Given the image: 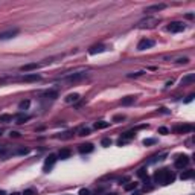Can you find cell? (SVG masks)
<instances>
[{
    "label": "cell",
    "instance_id": "obj_1",
    "mask_svg": "<svg viewBox=\"0 0 195 195\" xmlns=\"http://www.w3.org/2000/svg\"><path fill=\"white\" fill-rule=\"evenodd\" d=\"M154 180H156V183H159V184H162V186H166V184L174 183L175 175H174V172H172L171 169L163 168V169L156 171V174H154Z\"/></svg>",
    "mask_w": 195,
    "mask_h": 195
},
{
    "label": "cell",
    "instance_id": "obj_2",
    "mask_svg": "<svg viewBox=\"0 0 195 195\" xmlns=\"http://www.w3.org/2000/svg\"><path fill=\"white\" fill-rule=\"evenodd\" d=\"M156 24H159V20H157V18L146 17L137 23V28H140V29H145V28H154Z\"/></svg>",
    "mask_w": 195,
    "mask_h": 195
},
{
    "label": "cell",
    "instance_id": "obj_3",
    "mask_svg": "<svg viewBox=\"0 0 195 195\" xmlns=\"http://www.w3.org/2000/svg\"><path fill=\"white\" fill-rule=\"evenodd\" d=\"M56 156L55 154H49L46 160H44V166H43V169H44V172H49L51 169H52L53 166H55V163H56Z\"/></svg>",
    "mask_w": 195,
    "mask_h": 195
},
{
    "label": "cell",
    "instance_id": "obj_4",
    "mask_svg": "<svg viewBox=\"0 0 195 195\" xmlns=\"http://www.w3.org/2000/svg\"><path fill=\"white\" fill-rule=\"evenodd\" d=\"M188 165H189V157H188V156H184V154L177 156L175 163H174V166H175L177 169H183V168H186Z\"/></svg>",
    "mask_w": 195,
    "mask_h": 195
},
{
    "label": "cell",
    "instance_id": "obj_5",
    "mask_svg": "<svg viewBox=\"0 0 195 195\" xmlns=\"http://www.w3.org/2000/svg\"><path fill=\"white\" fill-rule=\"evenodd\" d=\"M184 28H186V26H184L181 21H172V23H169V24H168V28H166V29H168L169 32H172V34H177V32L184 31Z\"/></svg>",
    "mask_w": 195,
    "mask_h": 195
},
{
    "label": "cell",
    "instance_id": "obj_6",
    "mask_svg": "<svg viewBox=\"0 0 195 195\" xmlns=\"http://www.w3.org/2000/svg\"><path fill=\"white\" fill-rule=\"evenodd\" d=\"M156 44V41L154 40H149V38H143L139 41V44H137V51H146V49H149V47H153Z\"/></svg>",
    "mask_w": 195,
    "mask_h": 195
},
{
    "label": "cell",
    "instance_id": "obj_7",
    "mask_svg": "<svg viewBox=\"0 0 195 195\" xmlns=\"http://www.w3.org/2000/svg\"><path fill=\"white\" fill-rule=\"evenodd\" d=\"M86 76H87V72H78V73L69 75V76L66 78V81H69V82H76V81H81V79H84Z\"/></svg>",
    "mask_w": 195,
    "mask_h": 195
},
{
    "label": "cell",
    "instance_id": "obj_8",
    "mask_svg": "<svg viewBox=\"0 0 195 195\" xmlns=\"http://www.w3.org/2000/svg\"><path fill=\"white\" fill-rule=\"evenodd\" d=\"M40 79H41V76L37 73H28L20 78V81H24V82H34V81H40Z\"/></svg>",
    "mask_w": 195,
    "mask_h": 195
},
{
    "label": "cell",
    "instance_id": "obj_9",
    "mask_svg": "<svg viewBox=\"0 0 195 195\" xmlns=\"http://www.w3.org/2000/svg\"><path fill=\"white\" fill-rule=\"evenodd\" d=\"M134 131H126V133H124L122 134V137L117 140V145H124L125 142H128V140H131V139H134Z\"/></svg>",
    "mask_w": 195,
    "mask_h": 195
},
{
    "label": "cell",
    "instance_id": "obj_10",
    "mask_svg": "<svg viewBox=\"0 0 195 195\" xmlns=\"http://www.w3.org/2000/svg\"><path fill=\"white\" fill-rule=\"evenodd\" d=\"M18 34V29H9V31H6V32H2L0 34V40H9V38H14V37Z\"/></svg>",
    "mask_w": 195,
    "mask_h": 195
},
{
    "label": "cell",
    "instance_id": "obj_11",
    "mask_svg": "<svg viewBox=\"0 0 195 195\" xmlns=\"http://www.w3.org/2000/svg\"><path fill=\"white\" fill-rule=\"evenodd\" d=\"M166 8L165 3H157V5H151L145 9V12H159V11H163Z\"/></svg>",
    "mask_w": 195,
    "mask_h": 195
},
{
    "label": "cell",
    "instance_id": "obj_12",
    "mask_svg": "<svg viewBox=\"0 0 195 195\" xmlns=\"http://www.w3.org/2000/svg\"><path fill=\"white\" fill-rule=\"evenodd\" d=\"M79 153L81 154H89V153H91L93 149H95V146L91 145V143H82V145H79Z\"/></svg>",
    "mask_w": 195,
    "mask_h": 195
},
{
    "label": "cell",
    "instance_id": "obj_13",
    "mask_svg": "<svg viewBox=\"0 0 195 195\" xmlns=\"http://www.w3.org/2000/svg\"><path fill=\"white\" fill-rule=\"evenodd\" d=\"M107 47L104 44H98V46H93V47H90L89 53L90 55H96V53H101V52H105Z\"/></svg>",
    "mask_w": 195,
    "mask_h": 195
},
{
    "label": "cell",
    "instance_id": "obj_14",
    "mask_svg": "<svg viewBox=\"0 0 195 195\" xmlns=\"http://www.w3.org/2000/svg\"><path fill=\"white\" fill-rule=\"evenodd\" d=\"M40 67V64H37V63H29V64H24V66H21L20 67V70L21 72H29V70H35Z\"/></svg>",
    "mask_w": 195,
    "mask_h": 195
},
{
    "label": "cell",
    "instance_id": "obj_15",
    "mask_svg": "<svg viewBox=\"0 0 195 195\" xmlns=\"http://www.w3.org/2000/svg\"><path fill=\"white\" fill-rule=\"evenodd\" d=\"M67 104H72V102H78L79 101V95L78 93H70V95H67L66 96V99H64Z\"/></svg>",
    "mask_w": 195,
    "mask_h": 195
},
{
    "label": "cell",
    "instance_id": "obj_16",
    "mask_svg": "<svg viewBox=\"0 0 195 195\" xmlns=\"http://www.w3.org/2000/svg\"><path fill=\"white\" fill-rule=\"evenodd\" d=\"M192 130H194L192 125H181V126H177V128H175L177 133H191Z\"/></svg>",
    "mask_w": 195,
    "mask_h": 195
},
{
    "label": "cell",
    "instance_id": "obj_17",
    "mask_svg": "<svg viewBox=\"0 0 195 195\" xmlns=\"http://www.w3.org/2000/svg\"><path fill=\"white\" fill-rule=\"evenodd\" d=\"M134 102H136V96H125V98H122V101H121L122 105H131V104H134Z\"/></svg>",
    "mask_w": 195,
    "mask_h": 195
},
{
    "label": "cell",
    "instance_id": "obj_18",
    "mask_svg": "<svg viewBox=\"0 0 195 195\" xmlns=\"http://www.w3.org/2000/svg\"><path fill=\"white\" fill-rule=\"evenodd\" d=\"M58 157L61 160H66L70 157V149H67V148H64V149H61L60 153H58Z\"/></svg>",
    "mask_w": 195,
    "mask_h": 195
},
{
    "label": "cell",
    "instance_id": "obj_19",
    "mask_svg": "<svg viewBox=\"0 0 195 195\" xmlns=\"http://www.w3.org/2000/svg\"><path fill=\"white\" fill-rule=\"evenodd\" d=\"M108 126H110V122H105V121L95 122V128H96V130H104V128H108Z\"/></svg>",
    "mask_w": 195,
    "mask_h": 195
},
{
    "label": "cell",
    "instance_id": "obj_20",
    "mask_svg": "<svg viewBox=\"0 0 195 195\" xmlns=\"http://www.w3.org/2000/svg\"><path fill=\"white\" fill-rule=\"evenodd\" d=\"M29 119H31V116H26V114H20V116H17V119H16V124L21 125V124H24L26 121H29Z\"/></svg>",
    "mask_w": 195,
    "mask_h": 195
},
{
    "label": "cell",
    "instance_id": "obj_21",
    "mask_svg": "<svg viewBox=\"0 0 195 195\" xmlns=\"http://www.w3.org/2000/svg\"><path fill=\"white\" fill-rule=\"evenodd\" d=\"M192 81H195V73H189L181 79V84H188V82H192Z\"/></svg>",
    "mask_w": 195,
    "mask_h": 195
},
{
    "label": "cell",
    "instance_id": "obj_22",
    "mask_svg": "<svg viewBox=\"0 0 195 195\" xmlns=\"http://www.w3.org/2000/svg\"><path fill=\"white\" fill-rule=\"evenodd\" d=\"M44 96H46V98H51V99H55V98H58V91H56V90H47V91L44 93Z\"/></svg>",
    "mask_w": 195,
    "mask_h": 195
},
{
    "label": "cell",
    "instance_id": "obj_23",
    "mask_svg": "<svg viewBox=\"0 0 195 195\" xmlns=\"http://www.w3.org/2000/svg\"><path fill=\"white\" fill-rule=\"evenodd\" d=\"M194 171H186V172H183V174H181V175H180V178H181V180H189V178H192L194 177Z\"/></svg>",
    "mask_w": 195,
    "mask_h": 195
},
{
    "label": "cell",
    "instance_id": "obj_24",
    "mask_svg": "<svg viewBox=\"0 0 195 195\" xmlns=\"http://www.w3.org/2000/svg\"><path fill=\"white\" fill-rule=\"evenodd\" d=\"M29 105H31V101H28V99H26V101H21V102L18 104V108H20V110H28Z\"/></svg>",
    "mask_w": 195,
    "mask_h": 195
},
{
    "label": "cell",
    "instance_id": "obj_25",
    "mask_svg": "<svg viewBox=\"0 0 195 195\" xmlns=\"http://www.w3.org/2000/svg\"><path fill=\"white\" fill-rule=\"evenodd\" d=\"M9 121H12V116H11V114H2V116H0V122H9Z\"/></svg>",
    "mask_w": 195,
    "mask_h": 195
},
{
    "label": "cell",
    "instance_id": "obj_26",
    "mask_svg": "<svg viewBox=\"0 0 195 195\" xmlns=\"http://www.w3.org/2000/svg\"><path fill=\"white\" fill-rule=\"evenodd\" d=\"M137 175H139V177L140 178H148L146 177V169H139V171H137Z\"/></svg>",
    "mask_w": 195,
    "mask_h": 195
},
{
    "label": "cell",
    "instance_id": "obj_27",
    "mask_svg": "<svg viewBox=\"0 0 195 195\" xmlns=\"http://www.w3.org/2000/svg\"><path fill=\"white\" fill-rule=\"evenodd\" d=\"M137 188V183H130V184H126L125 186V189L126 191H133V189H136Z\"/></svg>",
    "mask_w": 195,
    "mask_h": 195
},
{
    "label": "cell",
    "instance_id": "obj_28",
    "mask_svg": "<svg viewBox=\"0 0 195 195\" xmlns=\"http://www.w3.org/2000/svg\"><path fill=\"white\" fill-rule=\"evenodd\" d=\"M89 134H90L89 128H82V130H79V136H89Z\"/></svg>",
    "mask_w": 195,
    "mask_h": 195
},
{
    "label": "cell",
    "instance_id": "obj_29",
    "mask_svg": "<svg viewBox=\"0 0 195 195\" xmlns=\"http://www.w3.org/2000/svg\"><path fill=\"white\" fill-rule=\"evenodd\" d=\"M102 146H110L111 145V139H108V137H105V139H102Z\"/></svg>",
    "mask_w": 195,
    "mask_h": 195
},
{
    "label": "cell",
    "instance_id": "obj_30",
    "mask_svg": "<svg viewBox=\"0 0 195 195\" xmlns=\"http://www.w3.org/2000/svg\"><path fill=\"white\" fill-rule=\"evenodd\" d=\"M188 61H189L188 58H178V60H177V64H188Z\"/></svg>",
    "mask_w": 195,
    "mask_h": 195
},
{
    "label": "cell",
    "instance_id": "obj_31",
    "mask_svg": "<svg viewBox=\"0 0 195 195\" xmlns=\"http://www.w3.org/2000/svg\"><path fill=\"white\" fill-rule=\"evenodd\" d=\"M153 143H156L154 139H145V140H143V145H146V146H148V145H153Z\"/></svg>",
    "mask_w": 195,
    "mask_h": 195
},
{
    "label": "cell",
    "instance_id": "obj_32",
    "mask_svg": "<svg viewBox=\"0 0 195 195\" xmlns=\"http://www.w3.org/2000/svg\"><path fill=\"white\" fill-rule=\"evenodd\" d=\"M159 133H160V134H168L169 131H168V128H165V126H160V128H159Z\"/></svg>",
    "mask_w": 195,
    "mask_h": 195
},
{
    "label": "cell",
    "instance_id": "obj_33",
    "mask_svg": "<svg viewBox=\"0 0 195 195\" xmlns=\"http://www.w3.org/2000/svg\"><path fill=\"white\" fill-rule=\"evenodd\" d=\"M125 119V116H121V114H117V116H114V117H113V121H114V122H117V121H124Z\"/></svg>",
    "mask_w": 195,
    "mask_h": 195
},
{
    "label": "cell",
    "instance_id": "obj_34",
    "mask_svg": "<svg viewBox=\"0 0 195 195\" xmlns=\"http://www.w3.org/2000/svg\"><path fill=\"white\" fill-rule=\"evenodd\" d=\"M23 195H35V192H34L32 189H26V191L23 192Z\"/></svg>",
    "mask_w": 195,
    "mask_h": 195
},
{
    "label": "cell",
    "instance_id": "obj_35",
    "mask_svg": "<svg viewBox=\"0 0 195 195\" xmlns=\"http://www.w3.org/2000/svg\"><path fill=\"white\" fill-rule=\"evenodd\" d=\"M140 75H143V72H136V73H130L128 76H130V78H133V76H140Z\"/></svg>",
    "mask_w": 195,
    "mask_h": 195
},
{
    "label": "cell",
    "instance_id": "obj_36",
    "mask_svg": "<svg viewBox=\"0 0 195 195\" xmlns=\"http://www.w3.org/2000/svg\"><path fill=\"white\" fill-rule=\"evenodd\" d=\"M17 154H28V149L26 148H20L17 151Z\"/></svg>",
    "mask_w": 195,
    "mask_h": 195
},
{
    "label": "cell",
    "instance_id": "obj_37",
    "mask_svg": "<svg viewBox=\"0 0 195 195\" xmlns=\"http://www.w3.org/2000/svg\"><path fill=\"white\" fill-rule=\"evenodd\" d=\"M79 195H90V192L87 189H81V191H79Z\"/></svg>",
    "mask_w": 195,
    "mask_h": 195
},
{
    "label": "cell",
    "instance_id": "obj_38",
    "mask_svg": "<svg viewBox=\"0 0 195 195\" xmlns=\"http://www.w3.org/2000/svg\"><path fill=\"white\" fill-rule=\"evenodd\" d=\"M20 136V133H17V131H11V137H18Z\"/></svg>",
    "mask_w": 195,
    "mask_h": 195
},
{
    "label": "cell",
    "instance_id": "obj_39",
    "mask_svg": "<svg viewBox=\"0 0 195 195\" xmlns=\"http://www.w3.org/2000/svg\"><path fill=\"white\" fill-rule=\"evenodd\" d=\"M172 84H174V81H172V79H171V81H168V82H166V87H171V86H172Z\"/></svg>",
    "mask_w": 195,
    "mask_h": 195
},
{
    "label": "cell",
    "instance_id": "obj_40",
    "mask_svg": "<svg viewBox=\"0 0 195 195\" xmlns=\"http://www.w3.org/2000/svg\"><path fill=\"white\" fill-rule=\"evenodd\" d=\"M192 98H194V95H191V96H189V98L186 99V102H191V101H192Z\"/></svg>",
    "mask_w": 195,
    "mask_h": 195
},
{
    "label": "cell",
    "instance_id": "obj_41",
    "mask_svg": "<svg viewBox=\"0 0 195 195\" xmlns=\"http://www.w3.org/2000/svg\"><path fill=\"white\" fill-rule=\"evenodd\" d=\"M0 195H5V191H0Z\"/></svg>",
    "mask_w": 195,
    "mask_h": 195
},
{
    "label": "cell",
    "instance_id": "obj_42",
    "mask_svg": "<svg viewBox=\"0 0 195 195\" xmlns=\"http://www.w3.org/2000/svg\"><path fill=\"white\" fill-rule=\"evenodd\" d=\"M133 195H140V192H134V194Z\"/></svg>",
    "mask_w": 195,
    "mask_h": 195
},
{
    "label": "cell",
    "instance_id": "obj_43",
    "mask_svg": "<svg viewBox=\"0 0 195 195\" xmlns=\"http://www.w3.org/2000/svg\"><path fill=\"white\" fill-rule=\"evenodd\" d=\"M107 195H117V194H114V192H113V194H107Z\"/></svg>",
    "mask_w": 195,
    "mask_h": 195
},
{
    "label": "cell",
    "instance_id": "obj_44",
    "mask_svg": "<svg viewBox=\"0 0 195 195\" xmlns=\"http://www.w3.org/2000/svg\"><path fill=\"white\" fill-rule=\"evenodd\" d=\"M12 195H20V194H17V192H14V194H12Z\"/></svg>",
    "mask_w": 195,
    "mask_h": 195
},
{
    "label": "cell",
    "instance_id": "obj_45",
    "mask_svg": "<svg viewBox=\"0 0 195 195\" xmlns=\"http://www.w3.org/2000/svg\"><path fill=\"white\" fill-rule=\"evenodd\" d=\"M0 134H2V133H0Z\"/></svg>",
    "mask_w": 195,
    "mask_h": 195
}]
</instances>
